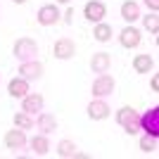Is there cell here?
Here are the masks:
<instances>
[{"label": "cell", "instance_id": "7a4b0ae2", "mask_svg": "<svg viewBox=\"0 0 159 159\" xmlns=\"http://www.w3.org/2000/svg\"><path fill=\"white\" fill-rule=\"evenodd\" d=\"M38 55V45L33 38H19L14 43V57L21 62H29V60H36Z\"/></svg>", "mask_w": 159, "mask_h": 159}, {"label": "cell", "instance_id": "cb8c5ba5", "mask_svg": "<svg viewBox=\"0 0 159 159\" xmlns=\"http://www.w3.org/2000/svg\"><path fill=\"white\" fill-rule=\"evenodd\" d=\"M145 5L150 7L152 12H157V10H159V0H145Z\"/></svg>", "mask_w": 159, "mask_h": 159}, {"label": "cell", "instance_id": "8fae6325", "mask_svg": "<svg viewBox=\"0 0 159 159\" xmlns=\"http://www.w3.org/2000/svg\"><path fill=\"white\" fill-rule=\"evenodd\" d=\"M109 66H112V55L109 52H95L90 57V69L95 74H105Z\"/></svg>", "mask_w": 159, "mask_h": 159}, {"label": "cell", "instance_id": "484cf974", "mask_svg": "<svg viewBox=\"0 0 159 159\" xmlns=\"http://www.w3.org/2000/svg\"><path fill=\"white\" fill-rule=\"evenodd\" d=\"M71 17H74V10H66V14H64V21H66V24H71Z\"/></svg>", "mask_w": 159, "mask_h": 159}, {"label": "cell", "instance_id": "7c38bea8", "mask_svg": "<svg viewBox=\"0 0 159 159\" xmlns=\"http://www.w3.org/2000/svg\"><path fill=\"white\" fill-rule=\"evenodd\" d=\"M119 40H121V45H124V48H138L143 38H140V31L135 26H126L124 31L119 33Z\"/></svg>", "mask_w": 159, "mask_h": 159}, {"label": "cell", "instance_id": "9c48e42d", "mask_svg": "<svg viewBox=\"0 0 159 159\" xmlns=\"http://www.w3.org/2000/svg\"><path fill=\"white\" fill-rule=\"evenodd\" d=\"M19 76L26 81H33V79H40L43 76V64L36 60H29V62H21L19 66Z\"/></svg>", "mask_w": 159, "mask_h": 159}, {"label": "cell", "instance_id": "52a82bcc", "mask_svg": "<svg viewBox=\"0 0 159 159\" xmlns=\"http://www.w3.org/2000/svg\"><path fill=\"white\" fill-rule=\"evenodd\" d=\"M38 24H43V26H52V24H57L60 21V10H57V5H43L38 10Z\"/></svg>", "mask_w": 159, "mask_h": 159}, {"label": "cell", "instance_id": "7402d4cb", "mask_svg": "<svg viewBox=\"0 0 159 159\" xmlns=\"http://www.w3.org/2000/svg\"><path fill=\"white\" fill-rule=\"evenodd\" d=\"M143 24H145V29L152 33V36H157V33H159V17H157V12L143 17Z\"/></svg>", "mask_w": 159, "mask_h": 159}, {"label": "cell", "instance_id": "30bf717a", "mask_svg": "<svg viewBox=\"0 0 159 159\" xmlns=\"http://www.w3.org/2000/svg\"><path fill=\"white\" fill-rule=\"evenodd\" d=\"M109 112H112V109H109V105H107L105 100H93V102H90V105H88V116H90V119L93 121H102V119H107V116H109Z\"/></svg>", "mask_w": 159, "mask_h": 159}, {"label": "cell", "instance_id": "d6986e66", "mask_svg": "<svg viewBox=\"0 0 159 159\" xmlns=\"http://www.w3.org/2000/svg\"><path fill=\"white\" fill-rule=\"evenodd\" d=\"M93 36H95V40H100V43H107V40L112 38V26L105 24V21H98V26L93 29Z\"/></svg>", "mask_w": 159, "mask_h": 159}, {"label": "cell", "instance_id": "4fadbf2b", "mask_svg": "<svg viewBox=\"0 0 159 159\" xmlns=\"http://www.w3.org/2000/svg\"><path fill=\"white\" fill-rule=\"evenodd\" d=\"M43 109V95L38 93H31V95H24V102H21V112H26V114H36Z\"/></svg>", "mask_w": 159, "mask_h": 159}, {"label": "cell", "instance_id": "ffe728a7", "mask_svg": "<svg viewBox=\"0 0 159 159\" xmlns=\"http://www.w3.org/2000/svg\"><path fill=\"white\" fill-rule=\"evenodd\" d=\"M14 126L21 128V131H31V128H33L31 114H26V112H17V114H14Z\"/></svg>", "mask_w": 159, "mask_h": 159}, {"label": "cell", "instance_id": "e0dca14e", "mask_svg": "<svg viewBox=\"0 0 159 159\" xmlns=\"http://www.w3.org/2000/svg\"><path fill=\"white\" fill-rule=\"evenodd\" d=\"M31 150H33V154H38V157H45L48 152H50V143H48V138H45V133L43 135H33L31 138Z\"/></svg>", "mask_w": 159, "mask_h": 159}, {"label": "cell", "instance_id": "8992f818", "mask_svg": "<svg viewBox=\"0 0 159 159\" xmlns=\"http://www.w3.org/2000/svg\"><path fill=\"white\" fill-rule=\"evenodd\" d=\"M52 55L57 57V60H71L74 55H76L74 40L71 38H60L57 43H55V48H52Z\"/></svg>", "mask_w": 159, "mask_h": 159}, {"label": "cell", "instance_id": "5bb4252c", "mask_svg": "<svg viewBox=\"0 0 159 159\" xmlns=\"http://www.w3.org/2000/svg\"><path fill=\"white\" fill-rule=\"evenodd\" d=\"M121 19L128 21V24H133L135 19H140V5L135 0H126V2L121 5Z\"/></svg>", "mask_w": 159, "mask_h": 159}, {"label": "cell", "instance_id": "3957f363", "mask_svg": "<svg viewBox=\"0 0 159 159\" xmlns=\"http://www.w3.org/2000/svg\"><path fill=\"white\" fill-rule=\"evenodd\" d=\"M140 128H143L147 135H152V138L159 135V109L157 107H152L150 112H145L140 116Z\"/></svg>", "mask_w": 159, "mask_h": 159}, {"label": "cell", "instance_id": "603a6c76", "mask_svg": "<svg viewBox=\"0 0 159 159\" xmlns=\"http://www.w3.org/2000/svg\"><path fill=\"white\" fill-rule=\"evenodd\" d=\"M140 150H143V152H154V150H157V138H152V135H143V138H140Z\"/></svg>", "mask_w": 159, "mask_h": 159}, {"label": "cell", "instance_id": "ac0fdd59", "mask_svg": "<svg viewBox=\"0 0 159 159\" xmlns=\"http://www.w3.org/2000/svg\"><path fill=\"white\" fill-rule=\"evenodd\" d=\"M36 124H38V128L43 133H52V131H57V119H55L52 114H48V112H43V114H38V121H36Z\"/></svg>", "mask_w": 159, "mask_h": 159}, {"label": "cell", "instance_id": "83f0119b", "mask_svg": "<svg viewBox=\"0 0 159 159\" xmlns=\"http://www.w3.org/2000/svg\"><path fill=\"white\" fill-rule=\"evenodd\" d=\"M57 2H62V5H66V2H69V0H57Z\"/></svg>", "mask_w": 159, "mask_h": 159}, {"label": "cell", "instance_id": "6da1fadb", "mask_svg": "<svg viewBox=\"0 0 159 159\" xmlns=\"http://www.w3.org/2000/svg\"><path fill=\"white\" fill-rule=\"evenodd\" d=\"M116 121H119V126L128 133V135H135L140 131V114L133 109V107H121L119 112H116Z\"/></svg>", "mask_w": 159, "mask_h": 159}, {"label": "cell", "instance_id": "277c9868", "mask_svg": "<svg viewBox=\"0 0 159 159\" xmlns=\"http://www.w3.org/2000/svg\"><path fill=\"white\" fill-rule=\"evenodd\" d=\"M114 79L112 76H107V71L105 74H100L98 79L93 81V95L95 98H105V95H112L114 93Z\"/></svg>", "mask_w": 159, "mask_h": 159}, {"label": "cell", "instance_id": "4316f807", "mask_svg": "<svg viewBox=\"0 0 159 159\" xmlns=\"http://www.w3.org/2000/svg\"><path fill=\"white\" fill-rule=\"evenodd\" d=\"M12 2H17V5H24V2H26V0H12Z\"/></svg>", "mask_w": 159, "mask_h": 159}, {"label": "cell", "instance_id": "d4e9b609", "mask_svg": "<svg viewBox=\"0 0 159 159\" xmlns=\"http://www.w3.org/2000/svg\"><path fill=\"white\" fill-rule=\"evenodd\" d=\"M152 90H154V93L159 90V76H152Z\"/></svg>", "mask_w": 159, "mask_h": 159}, {"label": "cell", "instance_id": "5b68a950", "mask_svg": "<svg viewBox=\"0 0 159 159\" xmlns=\"http://www.w3.org/2000/svg\"><path fill=\"white\" fill-rule=\"evenodd\" d=\"M83 14H86L88 21H102L107 17V7L105 2H100V0H90V2H86V7H83Z\"/></svg>", "mask_w": 159, "mask_h": 159}, {"label": "cell", "instance_id": "ba28073f", "mask_svg": "<svg viewBox=\"0 0 159 159\" xmlns=\"http://www.w3.org/2000/svg\"><path fill=\"white\" fill-rule=\"evenodd\" d=\"M24 145H26V133L21 131V128L14 126L12 131L5 133V147L7 150H21Z\"/></svg>", "mask_w": 159, "mask_h": 159}, {"label": "cell", "instance_id": "9a60e30c", "mask_svg": "<svg viewBox=\"0 0 159 159\" xmlns=\"http://www.w3.org/2000/svg\"><path fill=\"white\" fill-rule=\"evenodd\" d=\"M7 93L12 95V98H24V95L29 93V81L21 79V76L12 79V81H10V86H7Z\"/></svg>", "mask_w": 159, "mask_h": 159}, {"label": "cell", "instance_id": "44dd1931", "mask_svg": "<svg viewBox=\"0 0 159 159\" xmlns=\"http://www.w3.org/2000/svg\"><path fill=\"white\" fill-rule=\"evenodd\" d=\"M57 154L60 157H74L76 154V145H74V140H60V145H57Z\"/></svg>", "mask_w": 159, "mask_h": 159}, {"label": "cell", "instance_id": "2e32d148", "mask_svg": "<svg viewBox=\"0 0 159 159\" xmlns=\"http://www.w3.org/2000/svg\"><path fill=\"white\" fill-rule=\"evenodd\" d=\"M152 66H154V60L150 55H135V57H133V69H135V74H150Z\"/></svg>", "mask_w": 159, "mask_h": 159}]
</instances>
